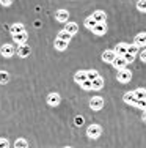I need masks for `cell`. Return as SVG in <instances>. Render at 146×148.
<instances>
[{"mask_svg": "<svg viewBox=\"0 0 146 148\" xmlns=\"http://www.w3.org/2000/svg\"><path fill=\"white\" fill-rule=\"evenodd\" d=\"M127 46H129L127 43H118V44H116V47L113 49L115 55H116V57H123V55L127 52Z\"/></svg>", "mask_w": 146, "mask_h": 148, "instance_id": "30bf717a", "label": "cell"}, {"mask_svg": "<svg viewBox=\"0 0 146 148\" xmlns=\"http://www.w3.org/2000/svg\"><path fill=\"white\" fill-rule=\"evenodd\" d=\"M90 107L96 112L101 110V109L104 107V98L102 96H93L91 99H90Z\"/></svg>", "mask_w": 146, "mask_h": 148, "instance_id": "277c9868", "label": "cell"}, {"mask_svg": "<svg viewBox=\"0 0 146 148\" xmlns=\"http://www.w3.org/2000/svg\"><path fill=\"white\" fill-rule=\"evenodd\" d=\"M104 84H105V82H104V79L101 76L96 77L94 80H91V90H96V91L102 90L104 88Z\"/></svg>", "mask_w": 146, "mask_h": 148, "instance_id": "9a60e30c", "label": "cell"}, {"mask_svg": "<svg viewBox=\"0 0 146 148\" xmlns=\"http://www.w3.org/2000/svg\"><path fill=\"white\" fill-rule=\"evenodd\" d=\"M90 17H91V19L94 21L96 24H102V22H105L107 14H105V11H102V10H96V11L93 13Z\"/></svg>", "mask_w": 146, "mask_h": 148, "instance_id": "8992f818", "label": "cell"}, {"mask_svg": "<svg viewBox=\"0 0 146 148\" xmlns=\"http://www.w3.org/2000/svg\"><path fill=\"white\" fill-rule=\"evenodd\" d=\"M145 44H146V33L145 32H140V33L134 38V46H137V47L140 49V47H145Z\"/></svg>", "mask_w": 146, "mask_h": 148, "instance_id": "ba28073f", "label": "cell"}, {"mask_svg": "<svg viewBox=\"0 0 146 148\" xmlns=\"http://www.w3.org/2000/svg\"><path fill=\"white\" fill-rule=\"evenodd\" d=\"M145 57H146V51H145V47H143V51L140 52V60H141V62H143V63L146 62V58H145Z\"/></svg>", "mask_w": 146, "mask_h": 148, "instance_id": "836d02e7", "label": "cell"}, {"mask_svg": "<svg viewBox=\"0 0 146 148\" xmlns=\"http://www.w3.org/2000/svg\"><path fill=\"white\" fill-rule=\"evenodd\" d=\"M0 148H10V142L5 137H0Z\"/></svg>", "mask_w": 146, "mask_h": 148, "instance_id": "f1b7e54d", "label": "cell"}, {"mask_svg": "<svg viewBox=\"0 0 146 148\" xmlns=\"http://www.w3.org/2000/svg\"><path fill=\"white\" fill-rule=\"evenodd\" d=\"M29 40V33L24 32V33H19V35H13V41L17 44V46H24Z\"/></svg>", "mask_w": 146, "mask_h": 148, "instance_id": "52a82bcc", "label": "cell"}, {"mask_svg": "<svg viewBox=\"0 0 146 148\" xmlns=\"http://www.w3.org/2000/svg\"><path fill=\"white\" fill-rule=\"evenodd\" d=\"M10 82V74L6 71H0V84L2 85H5V84Z\"/></svg>", "mask_w": 146, "mask_h": 148, "instance_id": "d4e9b609", "label": "cell"}, {"mask_svg": "<svg viewBox=\"0 0 146 148\" xmlns=\"http://www.w3.org/2000/svg\"><path fill=\"white\" fill-rule=\"evenodd\" d=\"M85 27H86L88 30H93V29L96 27V22L91 19V17H86V19H85Z\"/></svg>", "mask_w": 146, "mask_h": 148, "instance_id": "484cf974", "label": "cell"}, {"mask_svg": "<svg viewBox=\"0 0 146 148\" xmlns=\"http://www.w3.org/2000/svg\"><path fill=\"white\" fill-rule=\"evenodd\" d=\"M55 19H57L58 22L66 24V22H68V19H69V11H68V10H63V8L57 10V11H55Z\"/></svg>", "mask_w": 146, "mask_h": 148, "instance_id": "5b68a950", "label": "cell"}, {"mask_svg": "<svg viewBox=\"0 0 146 148\" xmlns=\"http://www.w3.org/2000/svg\"><path fill=\"white\" fill-rule=\"evenodd\" d=\"M63 148H72V147H63Z\"/></svg>", "mask_w": 146, "mask_h": 148, "instance_id": "e575fe53", "label": "cell"}, {"mask_svg": "<svg viewBox=\"0 0 146 148\" xmlns=\"http://www.w3.org/2000/svg\"><path fill=\"white\" fill-rule=\"evenodd\" d=\"M0 5H2V6H11L13 2H11V0H2V2H0Z\"/></svg>", "mask_w": 146, "mask_h": 148, "instance_id": "d6a6232c", "label": "cell"}, {"mask_svg": "<svg viewBox=\"0 0 146 148\" xmlns=\"http://www.w3.org/2000/svg\"><path fill=\"white\" fill-rule=\"evenodd\" d=\"M94 35H97V36H102V35H105V32H107V24L105 22H102V24H96V27L91 30Z\"/></svg>", "mask_w": 146, "mask_h": 148, "instance_id": "5bb4252c", "label": "cell"}, {"mask_svg": "<svg viewBox=\"0 0 146 148\" xmlns=\"http://www.w3.org/2000/svg\"><path fill=\"white\" fill-rule=\"evenodd\" d=\"M65 32L71 36H74L75 33L79 32V25L75 22H66V27H65Z\"/></svg>", "mask_w": 146, "mask_h": 148, "instance_id": "8fae6325", "label": "cell"}, {"mask_svg": "<svg viewBox=\"0 0 146 148\" xmlns=\"http://www.w3.org/2000/svg\"><path fill=\"white\" fill-rule=\"evenodd\" d=\"M25 32V27H24V24H13L11 27H10V33H11V36L13 35H19V33H24Z\"/></svg>", "mask_w": 146, "mask_h": 148, "instance_id": "4fadbf2b", "label": "cell"}, {"mask_svg": "<svg viewBox=\"0 0 146 148\" xmlns=\"http://www.w3.org/2000/svg\"><path fill=\"white\" fill-rule=\"evenodd\" d=\"M54 47L57 49V51L63 52V51H66V49H68V43H65V41L57 40V38H55V41H54Z\"/></svg>", "mask_w": 146, "mask_h": 148, "instance_id": "ffe728a7", "label": "cell"}, {"mask_svg": "<svg viewBox=\"0 0 146 148\" xmlns=\"http://www.w3.org/2000/svg\"><path fill=\"white\" fill-rule=\"evenodd\" d=\"M74 80H75V84H79L80 85L82 82H85L86 80V69H80V71H77L74 74Z\"/></svg>", "mask_w": 146, "mask_h": 148, "instance_id": "2e32d148", "label": "cell"}, {"mask_svg": "<svg viewBox=\"0 0 146 148\" xmlns=\"http://www.w3.org/2000/svg\"><path fill=\"white\" fill-rule=\"evenodd\" d=\"M123 99H124V103H126V104H129V106H135V104H137L135 98L132 96V91H127V93L123 96Z\"/></svg>", "mask_w": 146, "mask_h": 148, "instance_id": "44dd1931", "label": "cell"}, {"mask_svg": "<svg viewBox=\"0 0 146 148\" xmlns=\"http://www.w3.org/2000/svg\"><path fill=\"white\" fill-rule=\"evenodd\" d=\"M96 77H99V73L96 71V69H86V80H94Z\"/></svg>", "mask_w": 146, "mask_h": 148, "instance_id": "603a6c76", "label": "cell"}, {"mask_svg": "<svg viewBox=\"0 0 146 148\" xmlns=\"http://www.w3.org/2000/svg\"><path fill=\"white\" fill-rule=\"evenodd\" d=\"M60 101H61V96L58 93H50L47 96V104L50 106V107H57V106L60 104Z\"/></svg>", "mask_w": 146, "mask_h": 148, "instance_id": "9c48e42d", "label": "cell"}, {"mask_svg": "<svg viewBox=\"0 0 146 148\" xmlns=\"http://www.w3.org/2000/svg\"><path fill=\"white\" fill-rule=\"evenodd\" d=\"M14 148H29V142L25 139H17L14 142Z\"/></svg>", "mask_w": 146, "mask_h": 148, "instance_id": "cb8c5ba5", "label": "cell"}, {"mask_svg": "<svg viewBox=\"0 0 146 148\" xmlns=\"http://www.w3.org/2000/svg\"><path fill=\"white\" fill-rule=\"evenodd\" d=\"M137 52H138V47H137V46H134V44H129V46H127V54H129V55H132V57H135V55H137Z\"/></svg>", "mask_w": 146, "mask_h": 148, "instance_id": "4316f807", "label": "cell"}, {"mask_svg": "<svg viewBox=\"0 0 146 148\" xmlns=\"http://www.w3.org/2000/svg\"><path fill=\"white\" fill-rule=\"evenodd\" d=\"M74 123H75V126H82L83 125V117L82 115H77V117L74 118Z\"/></svg>", "mask_w": 146, "mask_h": 148, "instance_id": "4dcf8cb0", "label": "cell"}, {"mask_svg": "<svg viewBox=\"0 0 146 148\" xmlns=\"http://www.w3.org/2000/svg\"><path fill=\"white\" fill-rule=\"evenodd\" d=\"M0 54L5 58H11L13 55L16 54V47L13 44H3L2 47H0Z\"/></svg>", "mask_w": 146, "mask_h": 148, "instance_id": "3957f363", "label": "cell"}, {"mask_svg": "<svg viewBox=\"0 0 146 148\" xmlns=\"http://www.w3.org/2000/svg\"><path fill=\"white\" fill-rule=\"evenodd\" d=\"M17 55H19L20 58H25V57H29L30 55V46H20L19 49H17Z\"/></svg>", "mask_w": 146, "mask_h": 148, "instance_id": "d6986e66", "label": "cell"}, {"mask_svg": "<svg viewBox=\"0 0 146 148\" xmlns=\"http://www.w3.org/2000/svg\"><path fill=\"white\" fill-rule=\"evenodd\" d=\"M116 79H118V82H120V84H129L130 79H132V73L127 68H124V69H121V71H118Z\"/></svg>", "mask_w": 146, "mask_h": 148, "instance_id": "7a4b0ae2", "label": "cell"}, {"mask_svg": "<svg viewBox=\"0 0 146 148\" xmlns=\"http://www.w3.org/2000/svg\"><path fill=\"white\" fill-rule=\"evenodd\" d=\"M80 88H83V90H91V82H90V80H85V82H82L80 84Z\"/></svg>", "mask_w": 146, "mask_h": 148, "instance_id": "f546056e", "label": "cell"}, {"mask_svg": "<svg viewBox=\"0 0 146 148\" xmlns=\"http://www.w3.org/2000/svg\"><path fill=\"white\" fill-rule=\"evenodd\" d=\"M112 65H113V68L116 69V71H121V69H124V68H126V65H127V63H126V60H124L123 57H116V58L113 60V63H112Z\"/></svg>", "mask_w": 146, "mask_h": 148, "instance_id": "7c38bea8", "label": "cell"}, {"mask_svg": "<svg viewBox=\"0 0 146 148\" xmlns=\"http://www.w3.org/2000/svg\"><path fill=\"white\" fill-rule=\"evenodd\" d=\"M71 35H68L65 30H61V32H58V35H57V40H61V41H65V43H68L69 44V41H71Z\"/></svg>", "mask_w": 146, "mask_h": 148, "instance_id": "7402d4cb", "label": "cell"}, {"mask_svg": "<svg viewBox=\"0 0 146 148\" xmlns=\"http://www.w3.org/2000/svg\"><path fill=\"white\" fill-rule=\"evenodd\" d=\"M132 96L135 98V101H145L146 98V90L145 88H137L132 91Z\"/></svg>", "mask_w": 146, "mask_h": 148, "instance_id": "ac0fdd59", "label": "cell"}, {"mask_svg": "<svg viewBox=\"0 0 146 148\" xmlns=\"http://www.w3.org/2000/svg\"><path fill=\"white\" fill-rule=\"evenodd\" d=\"M101 134H102V128H101L99 125H91L86 128V136L90 137V139H99Z\"/></svg>", "mask_w": 146, "mask_h": 148, "instance_id": "6da1fadb", "label": "cell"}, {"mask_svg": "<svg viewBox=\"0 0 146 148\" xmlns=\"http://www.w3.org/2000/svg\"><path fill=\"white\" fill-rule=\"evenodd\" d=\"M115 58H116V55H115L113 51H105V52L102 54V62H104V63H110V65H112Z\"/></svg>", "mask_w": 146, "mask_h": 148, "instance_id": "e0dca14e", "label": "cell"}, {"mask_svg": "<svg viewBox=\"0 0 146 148\" xmlns=\"http://www.w3.org/2000/svg\"><path fill=\"white\" fill-rule=\"evenodd\" d=\"M123 58L126 60V63H129V62H134V58H135V57H132V55H129V54L126 52V54L123 55Z\"/></svg>", "mask_w": 146, "mask_h": 148, "instance_id": "1f68e13d", "label": "cell"}, {"mask_svg": "<svg viewBox=\"0 0 146 148\" xmlns=\"http://www.w3.org/2000/svg\"><path fill=\"white\" fill-rule=\"evenodd\" d=\"M145 6H146V2H145V0H138V2H137V8H138V11L145 13V11H146Z\"/></svg>", "mask_w": 146, "mask_h": 148, "instance_id": "83f0119b", "label": "cell"}]
</instances>
